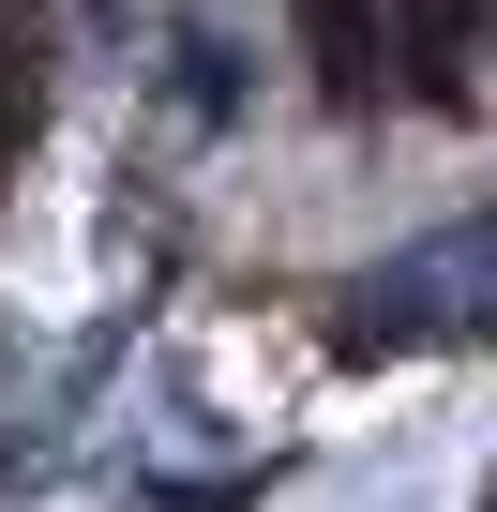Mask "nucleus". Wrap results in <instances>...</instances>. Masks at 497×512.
I'll return each mask as SVG.
<instances>
[{"label": "nucleus", "instance_id": "f257e3e1", "mask_svg": "<svg viewBox=\"0 0 497 512\" xmlns=\"http://www.w3.org/2000/svg\"><path fill=\"white\" fill-rule=\"evenodd\" d=\"M407 16V61H422V91H467V31H482V0H392Z\"/></svg>", "mask_w": 497, "mask_h": 512}, {"label": "nucleus", "instance_id": "f03ea898", "mask_svg": "<svg viewBox=\"0 0 497 512\" xmlns=\"http://www.w3.org/2000/svg\"><path fill=\"white\" fill-rule=\"evenodd\" d=\"M302 46H317V76L362 106L377 91V31H362V0H302Z\"/></svg>", "mask_w": 497, "mask_h": 512}]
</instances>
